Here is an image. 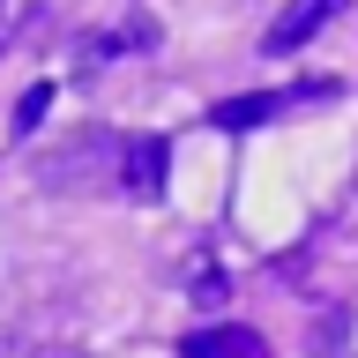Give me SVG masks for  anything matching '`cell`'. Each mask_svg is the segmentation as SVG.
I'll return each mask as SVG.
<instances>
[{
    "label": "cell",
    "mask_w": 358,
    "mask_h": 358,
    "mask_svg": "<svg viewBox=\"0 0 358 358\" xmlns=\"http://www.w3.org/2000/svg\"><path fill=\"white\" fill-rule=\"evenodd\" d=\"M179 358H268V343L254 329H239V321H217V329H194V336H187Z\"/></svg>",
    "instance_id": "obj_1"
},
{
    "label": "cell",
    "mask_w": 358,
    "mask_h": 358,
    "mask_svg": "<svg viewBox=\"0 0 358 358\" xmlns=\"http://www.w3.org/2000/svg\"><path fill=\"white\" fill-rule=\"evenodd\" d=\"M299 97H321V90H262V97H224V105L209 112V120H217L224 134H239V127H262L268 112H291Z\"/></svg>",
    "instance_id": "obj_2"
},
{
    "label": "cell",
    "mask_w": 358,
    "mask_h": 358,
    "mask_svg": "<svg viewBox=\"0 0 358 358\" xmlns=\"http://www.w3.org/2000/svg\"><path fill=\"white\" fill-rule=\"evenodd\" d=\"M336 8H343V0H291L284 15L268 22V38H262V45H268V52H291V45H306L313 30H321V22L336 15Z\"/></svg>",
    "instance_id": "obj_3"
},
{
    "label": "cell",
    "mask_w": 358,
    "mask_h": 358,
    "mask_svg": "<svg viewBox=\"0 0 358 358\" xmlns=\"http://www.w3.org/2000/svg\"><path fill=\"white\" fill-rule=\"evenodd\" d=\"M120 179H127V194H134V201H157V194H164V142H157V134H134V142H127V164H120Z\"/></svg>",
    "instance_id": "obj_4"
},
{
    "label": "cell",
    "mask_w": 358,
    "mask_h": 358,
    "mask_svg": "<svg viewBox=\"0 0 358 358\" xmlns=\"http://www.w3.org/2000/svg\"><path fill=\"white\" fill-rule=\"evenodd\" d=\"M45 105H52V83H30V90H22V105H15V134H38Z\"/></svg>",
    "instance_id": "obj_5"
}]
</instances>
